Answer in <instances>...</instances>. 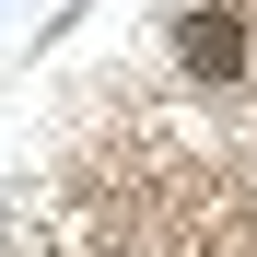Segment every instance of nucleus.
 Here are the masks:
<instances>
[{
  "label": "nucleus",
  "instance_id": "nucleus-1",
  "mask_svg": "<svg viewBox=\"0 0 257 257\" xmlns=\"http://www.w3.org/2000/svg\"><path fill=\"white\" fill-rule=\"evenodd\" d=\"M187 70H245V35H234V12H187Z\"/></svg>",
  "mask_w": 257,
  "mask_h": 257
}]
</instances>
